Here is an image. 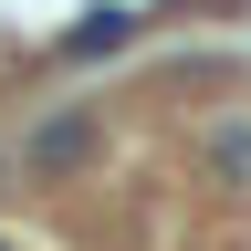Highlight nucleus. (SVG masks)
I'll return each instance as SVG.
<instances>
[{"label":"nucleus","mask_w":251,"mask_h":251,"mask_svg":"<svg viewBox=\"0 0 251 251\" xmlns=\"http://www.w3.org/2000/svg\"><path fill=\"white\" fill-rule=\"evenodd\" d=\"M209 168L220 178H251V126H220V136H209Z\"/></svg>","instance_id":"f257e3e1"},{"label":"nucleus","mask_w":251,"mask_h":251,"mask_svg":"<svg viewBox=\"0 0 251 251\" xmlns=\"http://www.w3.org/2000/svg\"><path fill=\"white\" fill-rule=\"evenodd\" d=\"M126 31H136V21H126V11H94V21L74 31V52H115V42H126Z\"/></svg>","instance_id":"f03ea898"}]
</instances>
